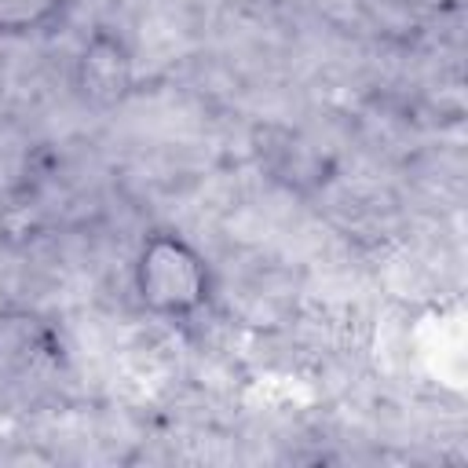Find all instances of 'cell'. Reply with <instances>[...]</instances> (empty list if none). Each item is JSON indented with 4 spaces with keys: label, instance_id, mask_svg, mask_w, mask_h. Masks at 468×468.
<instances>
[{
    "label": "cell",
    "instance_id": "obj_1",
    "mask_svg": "<svg viewBox=\"0 0 468 468\" xmlns=\"http://www.w3.org/2000/svg\"><path fill=\"white\" fill-rule=\"evenodd\" d=\"M135 292L165 318H190L208 303L205 256L179 234H150L135 256Z\"/></svg>",
    "mask_w": 468,
    "mask_h": 468
},
{
    "label": "cell",
    "instance_id": "obj_2",
    "mask_svg": "<svg viewBox=\"0 0 468 468\" xmlns=\"http://www.w3.org/2000/svg\"><path fill=\"white\" fill-rule=\"evenodd\" d=\"M66 0H0V37H26L48 29Z\"/></svg>",
    "mask_w": 468,
    "mask_h": 468
}]
</instances>
